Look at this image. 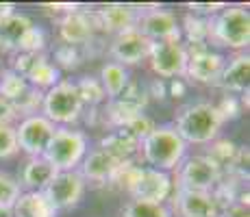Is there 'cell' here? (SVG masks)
<instances>
[{"label":"cell","instance_id":"41","mask_svg":"<svg viewBox=\"0 0 250 217\" xmlns=\"http://www.w3.org/2000/svg\"><path fill=\"white\" fill-rule=\"evenodd\" d=\"M150 96H155V98H166V85L161 83V80H155V83H152V91H148V98H150Z\"/></svg>","mask_w":250,"mask_h":217},{"label":"cell","instance_id":"35","mask_svg":"<svg viewBox=\"0 0 250 217\" xmlns=\"http://www.w3.org/2000/svg\"><path fill=\"white\" fill-rule=\"evenodd\" d=\"M55 59H57V63H59L61 67H68V70H72V67H76L81 63L79 50H76L74 46H68V43H63V46L57 48Z\"/></svg>","mask_w":250,"mask_h":217},{"label":"cell","instance_id":"40","mask_svg":"<svg viewBox=\"0 0 250 217\" xmlns=\"http://www.w3.org/2000/svg\"><path fill=\"white\" fill-rule=\"evenodd\" d=\"M170 96H174V98H181V96H185V83H183L181 79H172V83H170Z\"/></svg>","mask_w":250,"mask_h":217},{"label":"cell","instance_id":"42","mask_svg":"<svg viewBox=\"0 0 250 217\" xmlns=\"http://www.w3.org/2000/svg\"><path fill=\"white\" fill-rule=\"evenodd\" d=\"M13 9H16V4H11V2L0 4V16H7V13H13Z\"/></svg>","mask_w":250,"mask_h":217},{"label":"cell","instance_id":"18","mask_svg":"<svg viewBox=\"0 0 250 217\" xmlns=\"http://www.w3.org/2000/svg\"><path fill=\"white\" fill-rule=\"evenodd\" d=\"M248 79H250V57L246 52H242L235 59H230V63H224V70L215 85L220 89H224L227 94H244V91H248Z\"/></svg>","mask_w":250,"mask_h":217},{"label":"cell","instance_id":"3","mask_svg":"<svg viewBox=\"0 0 250 217\" xmlns=\"http://www.w3.org/2000/svg\"><path fill=\"white\" fill-rule=\"evenodd\" d=\"M209 41L233 50H244L250 43V13L244 7H224L209 18Z\"/></svg>","mask_w":250,"mask_h":217},{"label":"cell","instance_id":"32","mask_svg":"<svg viewBox=\"0 0 250 217\" xmlns=\"http://www.w3.org/2000/svg\"><path fill=\"white\" fill-rule=\"evenodd\" d=\"M122 130L126 135H131L135 141H139L142 143L144 139L148 137V135L155 130V122H152L148 115H144V113H139V115H135V118H131L126 124L122 126Z\"/></svg>","mask_w":250,"mask_h":217},{"label":"cell","instance_id":"39","mask_svg":"<svg viewBox=\"0 0 250 217\" xmlns=\"http://www.w3.org/2000/svg\"><path fill=\"white\" fill-rule=\"evenodd\" d=\"M222 217H250V213H248V206H242V204H237V202H233L227 209H222Z\"/></svg>","mask_w":250,"mask_h":217},{"label":"cell","instance_id":"31","mask_svg":"<svg viewBox=\"0 0 250 217\" xmlns=\"http://www.w3.org/2000/svg\"><path fill=\"white\" fill-rule=\"evenodd\" d=\"M42 100H44V91H40V89L28 85V89L24 91L20 98L13 100V107H16L18 115L28 118V115H35V111L42 107Z\"/></svg>","mask_w":250,"mask_h":217},{"label":"cell","instance_id":"12","mask_svg":"<svg viewBox=\"0 0 250 217\" xmlns=\"http://www.w3.org/2000/svg\"><path fill=\"white\" fill-rule=\"evenodd\" d=\"M148 104V91L139 83H128L115 100H109L107 119L115 128H122L131 118L139 115Z\"/></svg>","mask_w":250,"mask_h":217},{"label":"cell","instance_id":"1","mask_svg":"<svg viewBox=\"0 0 250 217\" xmlns=\"http://www.w3.org/2000/svg\"><path fill=\"white\" fill-rule=\"evenodd\" d=\"M224 126V118L215 104L211 102H194L187 104L176 115L174 130L185 143H211L218 139Z\"/></svg>","mask_w":250,"mask_h":217},{"label":"cell","instance_id":"23","mask_svg":"<svg viewBox=\"0 0 250 217\" xmlns=\"http://www.w3.org/2000/svg\"><path fill=\"white\" fill-rule=\"evenodd\" d=\"M59 80H61L59 79V67H57L55 63H50L44 55L35 61V65H33L26 74V83L31 87H35V89H40V91H44V89L48 91L50 87H55L57 83H59Z\"/></svg>","mask_w":250,"mask_h":217},{"label":"cell","instance_id":"33","mask_svg":"<svg viewBox=\"0 0 250 217\" xmlns=\"http://www.w3.org/2000/svg\"><path fill=\"white\" fill-rule=\"evenodd\" d=\"M46 48V35L42 28L33 26L31 31L24 35V39L18 48V52H31V55H42V50Z\"/></svg>","mask_w":250,"mask_h":217},{"label":"cell","instance_id":"34","mask_svg":"<svg viewBox=\"0 0 250 217\" xmlns=\"http://www.w3.org/2000/svg\"><path fill=\"white\" fill-rule=\"evenodd\" d=\"M18 152V139L13 126H0V158H9Z\"/></svg>","mask_w":250,"mask_h":217},{"label":"cell","instance_id":"22","mask_svg":"<svg viewBox=\"0 0 250 217\" xmlns=\"http://www.w3.org/2000/svg\"><path fill=\"white\" fill-rule=\"evenodd\" d=\"M13 211H16V217H57V211L46 200L44 191H26V194H22L18 197Z\"/></svg>","mask_w":250,"mask_h":217},{"label":"cell","instance_id":"9","mask_svg":"<svg viewBox=\"0 0 250 217\" xmlns=\"http://www.w3.org/2000/svg\"><path fill=\"white\" fill-rule=\"evenodd\" d=\"M85 185L87 182L81 178L79 172H57L55 178L46 185L44 196L55 211L72 209V206H76L83 200Z\"/></svg>","mask_w":250,"mask_h":217},{"label":"cell","instance_id":"7","mask_svg":"<svg viewBox=\"0 0 250 217\" xmlns=\"http://www.w3.org/2000/svg\"><path fill=\"white\" fill-rule=\"evenodd\" d=\"M187 50V67L185 76L196 83L215 85L224 70V57L213 52L207 43H196V46H185Z\"/></svg>","mask_w":250,"mask_h":217},{"label":"cell","instance_id":"17","mask_svg":"<svg viewBox=\"0 0 250 217\" xmlns=\"http://www.w3.org/2000/svg\"><path fill=\"white\" fill-rule=\"evenodd\" d=\"M120 163L111 158L103 148H94L91 152L85 154V158L81 161V178L85 182H96V185H104V182H111V178L118 172Z\"/></svg>","mask_w":250,"mask_h":217},{"label":"cell","instance_id":"14","mask_svg":"<svg viewBox=\"0 0 250 217\" xmlns=\"http://www.w3.org/2000/svg\"><path fill=\"white\" fill-rule=\"evenodd\" d=\"M100 31L98 18H96V11H72L65 13L59 22V35L68 46H83V43H89L94 33Z\"/></svg>","mask_w":250,"mask_h":217},{"label":"cell","instance_id":"16","mask_svg":"<svg viewBox=\"0 0 250 217\" xmlns=\"http://www.w3.org/2000/svg\"><path fill=\"white\" fill-rule=\"evenodd\" d=\"M96 11V18H98V24H100V31L104 33H120L124 31H131V28L137 26V20H139V11L133 4H104L100 9H94Z\"/></svg>","mask_w":250,"mask_h":217},{"label":"cell","instance_id":"43","mask_svg":"<svg viewBox=\"0 0 250 217\" xmlns=\"http://www.w3.org/2000/svg\"><path fill=\"white\" fill-rule=\"evenodd\" d=\"M9 217H16V215H9Z\"/></svg>","mask_w":250,"mask_h":217},{"label":"cell","instance_id":"24","mask_svg":"<svg viewBox=\"0 0 250 217\" xmlns=\"http://www.w3.org/2000/svg\"><path fill=\"white\" fill-rule=\"evenodd\" d=\"M100 85H103L104 89V96H107L109 100H115L120 94L124 91V87H126L131 80H128V72L126 67L118 65V63H104L103 70H100Z\"/></svg>","mask_w":250,"mask_h":217},{"label":"cell","instance_id":"8","mask_svg":"<svg viewBox=\"0 0 250 217\" xmlns=\"http://www.w3.org/2000/svg\"><path fill=\"white\" fill-rule=\"evenodd\" d=\"M57 126L46 119L44 115H28L20 122V126L16 128V139H18V150L28 154V158L42 157L44 150L50 143L52 135H55Z\"/></svg>","mask_w":250,"mask_h":217},{"label":"cell","instance_id":"10","mask_svg":"<svg viewBox=\"0 0 250 217\" xmlns=\"http://www.w3.org/2000/svg\"><path fill=\"white\" fill-rule=\"evenodd\" d=\"M137 31L142 33L146 39L152 43L157 41H181V26L179 20L172 11L166 9H148V11L139 13Z\"/></svg>","mask_w":250,"mask_h":217},{"label":"cell","instance_id":"21","mask_svg":"<svg viewBox=\"0 0 250 217\" xmlns=\"http://www.w3.org/2000/svg\"><path fill=\"white\" fill-rule=\"evenodd\" d=\"M57 170L46 161L44 157H33L26 161L20 174V187H26L28 191H44L46 185L55 178Z\"/></svg>","mask_w":250,"mask_h":217},{"label":"cell","instance_id":"37","mask_svg":"<svg viewBox=\"0 0 250 217\" xmlns=\"http://www.w3.org/2000/svg\"><path fill=\"white\" fill-rule=\"evenodd\" d=\"M16 118H18V113H16L13 102L0 96V126H11V122Z\"/></svg>","mask_w":250,"mask_h":217},{"label":"cell","instance_id":"28","mask_svg":"<svg viewBox=\"0 0 250 217\" xmlns=\"http://www.w3.org/2000/svg\"><path fill=\"white\" fill-rule=\"evenodd\" d=\"M20 196H22L20 182L11 174L0 172V211H13Z\"/></svg>","mask_w":250,"mask_h":217},{"label":"cell","instance_id":"19","mask_svg":"<svg viewBox=\"0 0 250 217\" xmlns=\"http://www.w3.org/2000/svg\"><path fill=\"white\" fill-rule=\"evenodd\" d=\"M35 26L33 20L24 13H7L0 16V50H16L20 48V43L24 39L31 28Z\"/></svg>","mask_w":250,"mask_h":217},{"label":"cell","instance_id":"36","mask_svg":"<svg viewBox=\"0 0 250 217\" xmlns=\"http://www.w3.org/2000/svg\"><path fill=\"white\" fill-rule=\"evenodd\" d=\"M215 107H218L220 115L224 118V122H227V119H235L239 113H242V109H239V100L235 98V96H227V98H224L220 104H215Z\"/></svg>","mask_w":250,"mask_h":217},{"label":"cell","instance_id":"29","mask_svg":"<svg viewBox=\"0 0 250 217\" xmlns=\"http://www.w3.org/2000/svg\"><path fill=\"white\" fill-rule=\"evenodd\" d=\"M74 85H76V91H79L81 100H83V104H91V107H94V104H100L103 100H107L103 85H100V80L94 79V76H83V79Z\"/></svg>","mask_w":250,"mask_h":217},{"label":"cell","instance_id":"6","mask_svg":"<svg viewBox=\"0 0 250 217\" xmlns=\"http://www.w3.org/2000/svg\"><path fill=\"white\" fill-rule=\"evenodd\" d=\"M224 172L211 161L207 154H196V157H187L179 165V180H176V189L183 191H211L218 187L222 180Z\"/></svg>","mask_w":250,"mask_h":217},{"label":"cell","instance_id":"2","mask_svg":"<svg viewBox=\"0 0 250 217\" xmlns=\"http://www.w3.org/2000/svg\"><path fill=\"white\" fill-rule=\"evenodd\" d=\"M139 150L152 170L167 174L181 165L187 152V143L179 137L174 126H155V130L139 143Z\"/></svg>","mask_w":250,"mask_h":217},{"label":"cell","instance_id":"27","mask_svg":"<svg viewBox=\"0 0 250 217\" xmlns=\"http://www.w3.org/2000/svg\"><path fill=\"white\" fill-rule=\"evenodd\" d=\"M183 28H185V37L189 41V46H196V43H209V20L200 16H185L183 20Z\"/></svg>","mask_w":250,"mask_h":217},{"label":"cell","instance_id":"15","mask_svg":"<svg viewBox=\"0 0 250 217\" xmlns=\"http://www.w3.org/2000/svg\"><path fill=\"white\" fill-rule=\"evenodd\" d=\"M174 209L181 217H222L218 200L207 191H174Z\"/></svg>","mask_w":250,"mask_h":217},{"label":"cell","instance_id":"30","mask_svg":"<svg viewBox=\"0 0 250 217\" xmlns=\"http://www.w3.org/2000/svg\"><path fill=\"white\" fill-rule=\"evenodd\" d=\"M124 217H172V213L163 204H152V202H139L131 200L122 211Z\"/></svg>","mask_w":250,"mask_h":217},{"label":"cell","instance_id":"25","mask_svg":"<svg viewBox=\"0 0 250 217\" xmlns=\"http://www.w3.org/2000/svg\"><path fill=\"white\" fill-rule=\"evenodd\" d=\"M237 154H239V146H235L233 141H229V139H215V141H211V150L207 157L211 161H215V165L224 174H230L235 167V161H237Z\"/></svg>","mask_w":250,"mask_h":217},{"label":"cell","instance_id":"20","mask_svg":"<svg viewBox=\"0 0 250 217\" xmlns=\"http://www.w3.org/2000/svg\"><path fill=\"white\" fill-rule=\"evenodd\" d=\"M104 152L109 154L111 158L120 163V165H126V163H133V158H135V154L139 152V141L131 137V135H126L122 128H115L113 133H109L107 137H103V141H100V146Z\"/></svg>","mask_w":250,"mask_h":217},{"label":"cell","instance_id":"11","mask_svg":"<svg viewBox=\"0 0 250 217\" xmlns=\"http://www.w3.org/2000/svg\"><path fill=\"white\" fill-rule=\"evenodd\" d=\"M150 67L161 79H176L185 76L187 50L181 41H157L150 50Z\"/></svg>","mask_w":250,"mask_h":217},{"label":"cell","instance_id":"4","mask_svg":"<svg viewBox=\"0 0 250 217\" xmlns=\"http://www.w3.org/2000/svg\"><path fill=\"white\" fill-rule=\"evenodd\" d=\"M89 152V141L85 133L72 128H57L50 143L42 157L55 167L57 172H76L85 154Z\"/></svg>","mask_w":250,"mask_h":217},{"label":"cell","instance_id":"13","mask_svg":"<svg viewBox=\"0 0 250 217\" xmlns=\"http://www.w3.org/2000/svg\"><path fill=\"white\" fill-rule=\"evenodd\" d=\"M150 50H152V41L146 39L137 28H131V31L115 35L111 48H109V55L113 57V63L124 67V65H137L139 61L148 59Z\"/></svg>","mask_w":250,"mask_h":217},{"label":"cell","instance_id":"5","mask_svg":"<svg viewBox=\"0 0 250 217\" xmlns=\"http://www.w3.org/2000/svg\"><path fill=\"white\" fill-rule=\"evenodd\" d=\"M83 100H81L76 85L72 80H59L55 87L44 94L42 100V115L52 124H72L83 113Z\"/></svg>","mask_w":250,"mask_h":217},{"label":"cell","instance_id":"38","mask_svg":"<svg viewBox=\"0 0 250 217\" xmlns=\"http://www.w3.org/2000/svg\"><path fill=\"white\" fill-rule=\"evenodd\" d=\"M224 7H227V4H222V2H213V4H209V2H194V4H189V9L194 11V16L205 13V16H211V18H213L215 13L222 11Z\"/></svg>","mask_w":250,"mask_h":217},{"label":"cell","instance_id":"26","mask_svg":"<svg viewBox=\"0 0 250 217\" xmlns=\"http://www.w3.org/2000/svg\"><path fill=\"white\" fill-rule=\"evenodd\" d=\"M28 89V83L24 76H20L18 72L13 70H4L2 74H0V96L7 100H18L24 91Z\"/></svg>","mask_w":250,"mask_h":217}]
</instances>
